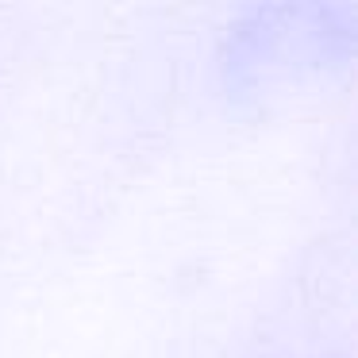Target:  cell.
Segmentation results:
<instances>
[]
</instances>
